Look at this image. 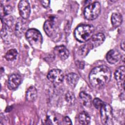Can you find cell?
<instances>
[{
    "label": "cell",
    "instance_id": "1",
    "mask_svg": "<svg viewBox=\"0 0 125 125\" xmlns=\"http://www.w3.org/2000/svg\"><path fill=\"white\" fill-rule=\"evenodd\" d=\"M111 76L110 69L105 65H101L91 71L89 75V81L93 87L101 89L109 82Z\"/></svg>",
    "mask_w": 125,
    "mask_h": 125
},
{
    "label": "cell",
    "instance_id": "2",
    "mask_svg": "<svg viewBox=\"0 0 125 125\" xmlns=\"http://www.w3.org/2000/svg\"><path fill=\"white\" fill-rule=\"evenodd\" d=\"M94 32V27L89 24H82L75 29L74 36L79 42H84L89 41L93 36Z\"/></svg>",
    "mask_w": 125,
    "mask_h": 125
},
{
    "label": "cell",
    "instance_id": "3",
    "mask_svg": "<svg viewBox=\"0 0 125 125\" xmlns=\"http://www.w3.org/2000/svg\"><path fill=\"white\" fill-rule=\"evenodd\" d=\"M25 37L30 44L34 48L40 49L42 43V37L40 32L35 28L27 30Z\"/></svg>",
    "mask_w": 125,
    "mask_h": 125
},
{
    "label": "cell",
    "instance_id": "4",
    "mask_svg": "<svg viewBox=\"0 0 125 125\" xmlns=\"http://www.w3.org/2000/svg\"><path fill=\"white\" fill-rule=\"evenodd\" d=\"M43 29L46 34L50 38L54 39L58 37L59 27L56 18L51 17L46 20L44 23Z\"/></svg>",
    "mask_w": 125,
    "mask_h": 125
},
{
    "label": "cell",
    "instance_id": "5",
    "mask_svg": "<svg viewBox=\"0 0 125 125\" xmlns=\"http://www.w3.org/2000/svg\"><path fill=\"white\" fill-rule=\"evenodd\" d=\"M101 9L100 3L98 1L94 2L85 7L83 11L84 16L88 20H94L100 15Z\"/></svg>",
    "mask_w": 125,
    "mask_h": 125
},
{
    "label": "cell",
    "instance_id": "6",
    "mask_svg": "<svg viewBox=\"0 0 125 125\" xmlns=\"http://www.w3.org/2000/svg\"><path fill=\"white\" fill-rule=\"evenodd\" d=\"M100 109L102 123L105 125H113V113L111 106L109 104L104 103Z\"/></svg>",
    "mask_w": 125,
    "mask_h": 125
},
{
    "label": "cell",
    "instance_id": "7",
    "mask_svg": "<svg viewBox=\"0 0 125 125\" xmlns=\"http://www.w3.org/2000/svg\"><path fill=\"white\" fill-rule=\"evenodd\" d=\"M47 77L51 82L55 84L61 83L64 79L62 72L58 69H54L50 70L48 72Z\"/></svg>",
    "mask_w": 125,
    "mask_h": 125
},
{
    "label": "cell",
    "instance_id": "8",
    "mask_svg": "<svg viewBox=\"0 0 125 125\" xmlns=\"http://www.w3.org/2000/svg\"><path fill=\"white\" fill-rule=\"evenodd\" d=\"M19 13L22 19H27L29 18L31 9L29 2L26 0H21L18 5Z\"/></svg>",
    "mask_w": 125,
    "mask_h": 125
},
{
    "label": "cell",
    "instance_id": "9",
    "mask_svg": "<svg viewBox=\"0 0 125 125\" xmlns=\"http://www.w3.org/2000/svg\"><path fill=\"white\" fill-rule=\"evenodd\" d=\"M105 40V36L102 33H97L91 38L88 45L91 48H95L102 44Z\"/></svg>",
    "mask_w": 125,
    "mask_h": 125
},
{
    "label": "cell",
    "instance_id": "10",
    "mask_svg": "<svg viewBox=\"0 0 125 125\" xmlns=\"http://www.w3.org/2000/svg\"><path fill=\"white\" fill-rule=\"evenodd\" d=\"M21 82V77L18 74L11 75L8 81V88L11 90H14L18 88Z\"/></svg>",
    "mask_w": 125,
    "mask_h": 125
},
{
    "label": "cell",
    "instance_id": "11",
    "mask_svg": "<svg viewBox=\"0 0 125 125\" xmlns=\"http://www.w3.org/2000/svg\"><path fill=\"white\" fill-rule=\"evenodd\" d=\"M106 58L107 62L109 63L115 64L119 62L122 56L118 50L111 49L106 54Z\"/></svg>",
    "mask_w": 125,
    "mask_h": 125
},
{
    "label": "cell",
    "instance_id": "12",
    "mask_svg": "<svg viewBox=\"0 0 125 125\" xmlns=\"http://www.w3.org/2000/svg\"><path fill=\"white\" fill-rule=\"evenodd\" d=\"M55 53L62 60H65L69 56V51L63 45H59L54 48Z\"/></svg>",
    "mask_w": 125,
    "mask_h": 125
},
{
    "label": "cell",
    "instance_id": "13",
    "mask_svg": "<svg viewBox=\"0 0 125 125\" xmlns=\"http://www.w3.org/2000/svg\"><path fill=\"white\" fill-rule=\"evenodd\" d=\"M115 80L118 83H124L125 77V68L124 66H121L118 67L114 73Z\"/></svg>",
    "mask_w": 125,
    "mask_h": 125
},
{
    "label": "cell",
    "instance_id": "14",
    "mask_svg": "<svg viewBox=\"0 0 125 125\" xmlns=\"http://www.w3.org/2000/svg\"><path fill=\"white\" fill-rule=\"evenodd\" d=\"M45 124L48 125H57L60 124L57 116L54 113L50 112L48 113L44 120Z\"/></svg>",
    "mask_w": 125,
    "mask_h": 125
},
{
    "label": "cell",
    "instance_id": "15",
    "mask_svg": "<svg viewBox=\"0 0 125 125\" xmlns=\"http://www.w3.org/2000/svg\"><path fill=\"white\" fill-rule=\"evenodd\" d=\"M37 97V91L36 87L31 86L26 92V99L29 102H34Z\"/></svg>",
    "mask_w": 125,
    "mask_h": 125
},
{
    "label": "cell",
    "instance_id": "16",
    "mask_svg": "<svg viewBox=\"0 0 125 125\" xmlns=\"http://www.w3.org/2000/svg\"><path fill=\"white\" fill-rule=\"evenodd\" d=\"M79 77L78 75L74 73H70L67 75L66 77V81L67 83L71 87H74L76 85Z\"/></svg>",
    "mask_w": 125,
    "mask_h": 125
},
{
    "label": "cell",
    "instance_id": "17",
    "mask_svg": "<svg viewBox=\"0 0 125 125\" xmlns=\"http://www.w3.org/2000/svg\"><path fill=\"white\" fill-rule=\"evenodd\" d=\"M81 102L83 105L86 107H89L91 104V97L84 92H81L79 94Z\"/></svg>",
    "mask_w": 125,
    "mask_h": 125
},
{
    "label": "cell",
    "instance_id": "18",
    "mask_svg": "<svg viewBox=\"0 0 125 125\" xmlns=\"http://www.w3.org/2000/svg\"><path fill=\"white\" fill-rule=\"evenodd\" d=\"M123 21L122 16L119 13H114L112 14L111 17V21L112 25L115 27L119 26Z\"/></svg>",
    "mask_w": 125,
    "mask_h": 125
},
{
    "label": "cell",
    "instance_id": "19",
    "mask_svg": "<svg viewBox=\"0 0 125 125\" xmlns=\"http://www.w3.org/2000/svg\"><path fill=\"white\" fill-rule=\"evenodd\" d=\"M78 120L82 125H88L90 122V117L87 112L83 111L79 114Z\"/></svg>",
    "mask_w": 125,
    "mask_h": 125
},
{
    "label": "cell",
    "instance_id": "20",
    "mask_svg": "<svg viewBox=\"0 0 125 125\" xmlns=\"http://www.w3.org/2000/svg\"><path fill=\"white\" fill-rule=\"evenodd\" d=\"M18 55V52L15 49L9 50L5 55V58L8 61H13L15 60Z\"/></svg>",
    "mask_w": 125,
    "mask_h": 125
},
{
    "label": "cell",
    "instance_id": "21",
    "mask_svg": "<svg viewBox=\"0 0 125 125\" xmlns=\"http://www.w3.org/2000/svg\"><path fill=\"white\" fill-rule=\"evenodd\" d=\"M25 23L22 21H19L16 24L15 32L18 36H21L25 30Z\"/></svg>",
    "mask_w": 125,
    "mask_h": 125
},
{
    "label": "cell",
    "instance_id": "22",
    "mask_svg": "<svg viewBox=\"0 0 125 125\" xmlns=\"http://www.w3.org/2000/svg\"><path fill=\"white\" fill-rule=\"evenodd\" d=\"M65 99L67 103L71 105H74L76 102L75 95L73 92L70 91H69L66 93L65 95Z\"/></svg>",
    "mask_w": 125,
    "mask_h": 125
},
{
    "label": "cell",
    "instance_id": "23",
    "mask_svg": "<svg viewBox=\"0 0 125 125\" xmlns=\"http://www.w3.org/2000/svg\"><path fill=\"white\" fill-rule=\"evenodd\" d=\"M104 102H103L101 99L98 98H96L93 101V104L95 107L97 109H100L102 106Z\"/></svg>",
    "mask_w": 125,
    "mask_h": 125
},
{
    "label": "cell",
    "instance_id": "24",
    "mask_svg": "<svg viewBox=\"0 0 125 125\" xmlns=\"http://www.w3.org/2000/svg\"><path fill=\"white\" fill-rule=\"evenodd\" d=\"M62 121L64 122V124L66 125H71L72 124V122L71 119L67 116H65L62 119Z\"/></svg>",
    "mask_w": 125,
    "mask_h": 125
},
{
    "label": "cell",
    "instance_id": "25",
    "mask_svg": "<svg viewBox=\"0 0 125 125\" xmlns=\"http://www.w3.org/2000/svg\"><path fill=\"white\" fill-rule=\"evenodd\" d=\"M42 5L45 8H47L50 4V1L49 0H42L41 1Z\"/></svg>",
    "mask_w": 125,
    "mask_h": 125
},
{
    "label": "cell",
    "instance_id": "26",
    "mask_svg": "<svg viewBox=\"0 0 125 125\" xmlns=\"http://www.w3.org/2000/svg\"><path fill=\"white\" fill-rule=\"evenodd\" d=\"M76 65L77 67L80 69H83L84 68V63L82 61H77L76 62Z\"/></svg>",
    "mask_w": 125,
    "mask_h": 125
},
{
    "label": "cell",
    "instance_id": "27",
    "mask_svg": "<svg viewBox=\"0 0 125 125\" xmlns=\"http://www.w3.org/2000/svg\"><path fill=\"white\" fill-rule=\"evenodd\" d=\"M125 41L123 40L121 43V48H122V49L123 51H125Z\"/></svg>",
    "mask_w": 125,
    "mask_h": 125
}]
</instances>
